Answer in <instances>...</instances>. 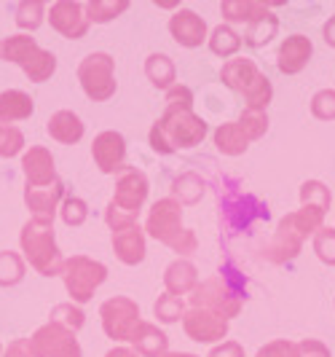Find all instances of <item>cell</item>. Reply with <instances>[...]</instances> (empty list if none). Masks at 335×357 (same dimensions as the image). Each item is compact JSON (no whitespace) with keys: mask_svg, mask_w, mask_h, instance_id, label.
Masks as SVG:
<instances>
[{"mask_svg":"<svg viewBox=\"0 0 335 357\" xmlns=\"http://www.w3.org/2000/svg\"><path fill=\"white\" fill-rule=\"evenodd\" d=\"M207 132V121L194 113V91L182 84H175L172 89H166L164 116L150 126V148L161 156H169L182 148L201 145Z\"/></svg>","mask_w":335,"mask_h":357,"instance_id":"1","label":"cell"},{"mask_svg":"<svg viewBox=\"0 0 335 357\" xmlns=\"http://www.w3.org/2000/svg\"><path fill=\"white\" fill-rule=\"evenodd\" d=\"M325 210L311 207V204H300L298 213L284 215L276 226V234L271 239V245L263 250V258H268L271 264H287L293 261L300 252L306 236H314V234L325 226Z\"/></svg>","mask_w":335,"mask_h":357,"instance_id":"2","label":"cell"},{"mask_svg":"<svg viewBox=\"0 0 335 357\" xmlns=\"http://www.w3.org/2000/svg\"><path fill=\"white\" fill-rule=\"evenodd\" d=\"M217 213L228 234H247L255 220H268V204L252 194H244L236 180L223 178L217 183Z\"/></svg>","mask_w":335,"mask_h":357,"instance_id":"3","label":"cell"},{"mask_svg":"<svg viewBox=\"0 0 335 357\" xmlns=\"http://www.w3.org/2000/svg\"><path fill=\"white\" fill-rule=\"evenodd\" d=\"M145 231L150 234L156 242L172 248L175 252H180L182 258L194 255L198 248V239L191 229H182V207L177 204L172 197L159 199L150 213H148V223H145Z\"/></svg>","mask_w":335,"mask_h":357,"instance_id":"4","label":"cell"},{"mask_svg":"<svg viewBox=\"0 0 335 357\" xmlns=\"http://www.w3.org/2000/svg\"><path fill=\"white\" fill-rule=\"evenodd\" d=\"M19 245H22V252H24V261L36 268L38 274H43V277H59L65 258H62L59 245H56V236H54V223L30 218L22 226Z\"/></svg>","mask_w":335,"mask_h":357,"instance_id":"5","label":"cell"},{"mask_svg":"<svg viewBox=\"0 0 335 357\" xmlns=\"http://www.w3.org/2000/svg\"><path fill=\"white\" fill-rule=\"evenodd\" d=\"M220 78L228 89L239 91L247 100L249 110H265L271 97H274V86L268 81V75L260 73V68L255 65V59L247 56H233L223 65Z\"/></svg>","mask_w":335,"mask_h":357,"instance_id":"6","label":"cell"},{"mask_svg":"<svg viewBox=\"0 0 335 357\" xmlns=\"http://www.w3.org/2000/svg\"><path fill=\"white\" fill-rule=\"evenodd\" d=\"M0 59L19 65L22 73L33 84L49 81L54 75V70H56V56L52 52H46V49H40L36 38H30L27 33L0 38Z\"/></svg>","mask_w":335,"mask_h":357,"instance_id":"7","label":"cell"},{"mask_svg":"<svg viewBox=\"0 0 335 357\" xmlns=\"http://www.w3.org/2000/svg\"><path fill=\"white\" fill-rule=\"evenodd\" d=\"M59 277L65 280L70 301L75 306H81L91 301L94 290L107 280V266L100 261H91L86 255H72V258H65Z\"/></svg>","mask_w":335,"mask_h":357,"instance_id":"8","label":"cell"},{"mask_svg":"<svg viewBox=\"0 0 335 357\" xmlns=\"http://www.w3.org/2000/svg\"><path fill=\"white\" fill-rule=\"evenodd\" d=\"M78 81H81V89L88 100L94 102H107L116 89H118V81H116V59L105 52H94L81 59L78 65Z\"/></svg>","mask_w":335,"mask_h":357,"instance_id":"9","label":"cell"},{"mask_svg":"<svg viewBox=\"0 0 335 357\" xmlns=\"http://www.w3.org/2000/svg\"><path fill=\"white\" fill-rule=\"evenodd\" d=\"M242 306H244V301L223 282L220 274L198 282L194 287V293H191V309H207V312H215L223 320L236 317L242 312Z\"/></svg>","mask_w":335,"mask_h":357,"instance_id":"10","label":"cell"},{"mask_svg":"<svg viewBox=\"0 0 335 357\" xmlns=\"http://www.w3.org/2000/svg\"><path fill=\"white\" fill-rule=\"evenodd\" d=\"M30 357H84L75 333L62 328L59 322H46L27 339Z\"/></svg>","mask_w":335,"mask_h":357,"instance_id":"11","label":"cell"},{"mask_svg":"<svg viewBox=\"0 0 335 357\" xmlns=\"http://www.w3.org/2000/svg\"><path fill=\"white\" fill-rule=\"evenodd\" d=\"M100 317H102V331L107 339L129 341L134 328L140 325V306L126 296H113L100 306Z\"/></svg>","mask_w":335,"mask_h":357,"instance_id":"12","label":"cell"},{"mask_svg":"<svg viewBox=\"0 0 335 357\" xmlns=\"http://www.w3.org/2000/svg\"><path fill=\"white\" fill-rule=\"evenodd\" d=\"M148 191H150V185H148L145 172H140L137 167H129V164H126L124 169L118 172L116 194L110 199V204L118 207L121 213L137 218L142 210V204H145V199H148Z\"/></svg>","mask_w":335,"mask_h":357,"instance_id":"13","label":"cell"},{"mask_svg":"<svg viewBox=\"0 0 335 357\" xmlns=\"http://www.w3.org/2000/svg\"><path fill=\"white\" fill-rule=\"evenodd\" d=\"M91 159L102 175H118L126 167V140L121 132L105 129L91 143Z\"/></svg>","mask_w":335,"mask_h":357,"instance_id":"14","label":"cell"},{"mask_svg":"<svg viewBox=\"0 0 335 357\" xmlns=\"http://www.w3.org/2000/svg\"><path fill=\"white\" fill-rule=\"evenodd\" d=\"M52 27L68 40H81L88 33V19L84 3H75V0H59L54 3L52 11L46 14Z\"/></svg>","mask_w":335,"mask_h":357,"instance_id":"15","label":"cell"},{"mask_svg":"<svg viewBox=\"0 0 335 357\" xmlns=\"http://www.w3.org/2000/svg\"><path fill=\"white\" fill-rule=\"evenodd\" d=\"M182 331L191 341L212 344V341H223L228 336V320L217 317L215 312H207V309H188L182 314Z\"/></svg>","mask_w":335,"mask_h":357,"instance_id":"16","label":"cell"},{"mask_svg":"<svg viewBox=\"0 0 335 357\" xmlns=\"http://www.w3.org/2000/svg\"><path fill=\"white\" fill-rule=\"evenodd\" d=\"M65 199V183L56 178L49 185H24V204L33 210V218L54 223L59 204Z\"/></svg>","mask_w":335,"mask_h":357,"instance_id":"17","label":"cell"},{"mask_svg":"<svg viewBox=\"0 0 335 357\" xmlns=\"http://www.w3.org/2000/svg\"><path fill=\"white\" fill-rule=\"evenodd\" d=\"M169 36L175 38L177 46L196 49V46H201L207 40V22L198 17L196 11L180 8L169 19Z\"/></svg>","mask_w":335,"mask_h":357,"instance_id":"18","label":"cell"},{"mask_svg":"<svg viewBox=\"0 0 335 357\" xmlns=\"http://www.w3.org/2000/svg\"><path fill=\"white\" fill-rule=\"evenodd\" d=\"M311 54H314L311 38L295 33V36H290L282 40L279 54H276V68H279V73H284V75H295V73H300L309 65Z\"/></svg>","mask_w":335,"mask_h":357,"instance_id":"19","label":"cell"},{"mask_svg":"<svg viewBox=\"0 0 335 357\" xmlns=\"http://www.w3.org/2000/svg\"><path fill=\"white\" fill-rule=\"evenodd\" d=\"M22 172L27 185H49L56 180V169H54V156L49 148L43 145H30V151L22 156Z\"/></svg>","mask_w":335,"mask_h":357,"instance_id":"20","label":"cell"},{"mask_svg":"<svg viewBox=\"0 0 335 357\" xmlns=\"http://www.w3.org/2000/svg\"><path fill=\"white\" fill-rule=\"evenodd\" d=\"M113 252L116 258L126 264V266H137L145 261V231L140 226H129V229H121V231H113Z\"/></svg>","mask_w":335,"mask_h":357,"instance_id":"21","label":"cell"},{"mask_svg":"<svg viewBox=\"0 0 335 357\" xmlns=\"http://www.w3.org/2000/svg\"><path fill=\"white\" fill-rule=\"evenodd\" d=\"M196 285H198V268L188 258H177L164 271V287H166L169 296L182 298V296L194 293Z\"/></svg>","mask_w":335,"mask_h":357,"instance_id":"22","label":"cell"},{"mask_svg":"<svg viewBox=\"0 0 335 357\" xmlns=\"http://www.w3.org/2000/svg\"><path fill=\"white\" fill-rule=\"evenodd\" d=\"M132 347H134V352L142 357H164L169 352V336L161 331L159 325H153V322H142L134 328V333H132Z\"/></svg>","mask_w":335,"mask_h":357,"instance_id":"23","label":"cell"},{"mask_svg":"<svg viewBox=\"0 0 335 357\" xmlns=\"http://www.w3.org/2000/svg\"><path fill=\"white\" fill-rule=\"evenodd\" d=\"M46 132L52 135V140H56V143L75 145L81 143L86 126H84L78 113H72V110H56L52 119H49V124H46Z\"/></svg>","mask_w":335,"mask_h":357,"instance_id":"24","label":"cell"},{"mask_svg":"<svg viewBox=\"0 0 335 357\" xmlns=\"http://www.w3.org/2000/svg\"><path fill=\"white\" fill-rule=\"evenodd\" d=\"M33 113H36V100L27 91H0V124L11 126L14 121H27Z\"/></svg>","mask_w":335,"mask_h":357,"instance_id":"25","label":"cell"},{"mask_svg":"<svg viewBox=\"0 0 335 357\" xmlns=\"http://www.w3.org/2000/svg\"><path fill=\"white\" fill-rule=\"evenodd\" d=\"M145 75L156 89H172L177 78L175 62L166 54H150L145 59Z\"/></svg>","mask_w":335,"mask_h":357,"instance_id":"26","label":"cell"},{"mask_svg":"<svg viewBox=\"0 0 335 357\" xmlns=\"http://www.w3.org/2000/svg\"><path fill=\"white\" fill-rule=\"evenodd\" d=\"M204 191H207V183L198 178L196 172H182V175H177L172 180V199L180 207L182 204H198L201 197H204Z\"/></svg>","mask_w":335,"mask_h":357,"instance_id":"27","label":"cell"},{"mask_svg":"<svg viewBox=\"0 0 335 357\" xmlns=\"http://www.w3.org/2000/svg\"><path fill=\"white\" fill-rule=\"evenodd\" d=\"M215 148L223 156H242V153H247L249 140L242 135L236 121H231V124H220L215 129Z\"/></svg>","mask_w":335,"mask_h":357,"instance_id":"28","label":"cell"},{"mask_svg":"<svg viewBox=\"0 0 335 357\" xmlns=\"http://www.w3.org/2000/svg\"><path fill=\"white\" fill-rule=\"evenodd\" d=\"M220 11L228 22H247V24H252V22H258L260 17L268 14V6L260 3V0H226L220 6Z\"/></svg>","mask_w":335,"mask_h":357,"instance_id":"29","label":"cell"},{"mask_svg":"<svg viewBox=\"0 0 335 357\" xmlns=\"http://www.w3.org/2000/svg\"><path fill=\"white\" fill-rule=\"evenodd\" d=\"M207 40H210L212 54H217L223 59H228V56H233V54L242 49V36L233 27H228V24H217Z\"/></svg>","mask_w":335,"mask_h":357,"instance_id":"30","label":"cell"},{"mask_svg":"<svg viewBox=\"0 0 335 357\" xmlns=\"http://www.w3.org/2000/svg\"><path fill=\"white\" fill-rule=\"evenodd\" d=\"M276 30H279V19L268 11V14L260 17L258 22L247 24V33H244V40H242V43H247L252 49H260V46H265L271 38L276 36Z\"/></svg>","mask_w":335,"mask_h":357,"instance_id":"31","label":"cell"},{"mask_svg":"<svg viewBox=\"0 0 335 357\" xmlns=\"http://www.w3.org/2000/svg\"><path fill=\"white\" fill-rule=\"evenodd\" d=\"M84 8H86L88 24L91 22L94 24H105V22H113L116 17H121L126 8H129V3L126 0H91Z\"/></svg>","mask_w":335,"mask_h":357,"instance_id":"32","label":"cell"},{"mask_svg":"<svg viewBox=\"0 0 335 357\" xmlns=\"http://www.w3.org/2000/svg\"><path fill=\"white\" fill-rule=\"evenodd\" d=\"M24 280V258L14 250H0V287H14Z\"/></svg>","mask_w":335,"mask_h":357,"instance_id":"33","label":"cell"},{"mask_svg":"<svg viewBox=\"0 0 335 357\" xmlns=\"http://www.w3.org/2000/svg\"><path fill=\"white\" fill-rule=\"evenodd\" d=\"M46 17V3L43 0H22L17 6V27L19 30H38Z\"/></svg>","mask_w":335,"mask_h":357,"instance_id":"34","label":"cell"},{"mask_svg":"<svg viewBox=\"0 0 335 357\" xmlns=\"http://www.w3.org/2000/svg\"><path fill=\"white\" fill-rule=\"evenodd\" d=\"M236 126L242 129V135L252 143V140H260L268 132V116H265V110H249V107H244V113L239 116Z\"/></svg>","mask_w":335,"mask_h":357,"instance_id":"35","label":"cell"},{"mask_svg":"<svg viewBox=\"0 0 335 357\" xmlns=\"http://www.w3.org/2000/svg\"><path fill=\"white\" fill-rule=\"evenodd\" d=\"M52 322H59L62 328H68L72 333H78L86 322V314L81 306H75L72 301H65V304H56L52 309Z\"/></svg>","mask_w":335,"mask_h":357,"instance_id":"36","label":"cell"},{"mask_svg":"<svg viewBox=\"0 0 335 357\" xmlns=\"http://www.w3.org/2000/svg\"><path fill=\"white\" fill-rule=\"evenodd\" d=\"M330 188L322 183V180H306L300 185V204H311V207H319V210H330Z\"/></svg>","mask_w":335,"mask_h":357,"instance_id":"37","label":"cell"},{"mask_svg":"<svg viewBox=\"0 0 335 357\" xmlns=\"http://www.w3.org/2000/svg\"><path fill=\"white\" fill-rule=\"evenodd\" d=\"M153 312H156L159 322L172 325V322L182 320V314H185V301H182V298H177V296L164 293V296H159V301H156V306H153Z\"/></svg>","mask_w":335,"mask_h":357,"instance_id":"38","label":"cell"},{"mask_svg":"<svg viewBox=\"0 0 335 357\" xmlns=\"http://www.w3.org/2000/svg\"><path fill=\"white\" fill-rule=\"evenodd\" d=\"M59 215L65 226H84L88 218V204L81 197H65L59 204Z\"/></svg>","mask_w":335,"mask_h":357,"instance_id":"39","label":"cell"},{"mask_svg":"<svg viewBox=\"0 0 335 357\" xmlns=\"http://www.w3.org/2000/svg\"><path fill=\"white\" fill-rule=\"evenodd\" d=\"M24 151V135L22 129L8 124H0V159H11Z\"/></svg>","mask_w":335,"mask_h":357,"instance_id":"40","label":"cell"},{"mask_svg":"<svg viewBox=\"0 0 335 357\" xmlns=\"http://www.w3.org/2000/svg\"><path fill=\"white\" fill-rule=\"evenodd\" d=\"M314 252H317V258L322 264L335 266V229L322 226V229L314 234Z\"/></svg>","mask_w":335,"mask_h":357,"instance_id":"41","label":"cell"},{"mask_svg":"<svg viewBox=\"0 0 335 357\" xmlns=\"http://www.w3.org/2000/svg\"><path fill=\"white\" fill-rule=\"evenodd\" d=\"M311 116L319 121H335V89H322L311 97Z\"/></svg>","mask_w":335,"mask_h":357,"instance_id":"42","label":"cell"},{"mask_svg":"<svg viewBox=\"0 0 335 357\" xmlns=\"http://www.w3.org/2000/svg\"><path fill=\"white\" fill-rule=\"evenodd\" d=\"M217 274L223 277V282H226V285H228L231 290H233V293L242 298V301L247 298V277H244L239 268L231 266V264H226V266H220V271H217Z\"/></svg>","mask_w":335,"mask_h":357,"instance_id":"43","label":"cell"},{"mask_svg":"<svg viewBox=\"0 0 335 357\" xmlns=\"http://www.w3.org/2000/svg\"><path fill=\"white\" fill-rule=\"evenodd\" d=\"M258 357H298V344L287 339L268 341L265 347L258 349Z\"/></svg>","mask_w":335,"mask_h":357,"instance_id":"44","label":"cell"},{"mask_svg":"<svg viewBox=\"0 0 335 357\" xmlns=\"http://www.w3.org/2000/svg\"><path fill=\"white\" fill-rule=\"evenodd\" d=\"M105 223L110 226V231H121V229H129V226H134V223H137V218H132V215L121 213L118 207H113V204L107 202Z\"/></svg>","mask_w":335,"mask_h":357,"instance_id":"45","label":"cell"},{"mask_svg":"<svg viewBox=\"0 0 335 357\" xmlns=\"http://www.w3.org/2000/svg\"><path fill=\"white\" fill-rule=\"evenodd\" d=\"M298 357H330V349L317 339H303L298 344Z\"/></svg>","mask_w":335,"mask_h":357,"instance_id":"46","label":"cell"},{"mask_svg":"<svg viewBox=\"0 0 335 357\" xmlns=\"http://www.w3.org/2000/svg\"><path fill=\"white\" fill-rule=\"evenodd\" d=\"M210 357H244V349H242V344H236V341H223L220 347L212 349Z\"/></svg>","mask_w":335,"mask_h":357,"instance_id":"47","label":"cell"},{"mask_svg":"<svg viewBox=\"0 0 335 357\" xmlns=\"http://www.w3.org/2000/svg\"><path fill=\"white\" fill-rule=\"evenodd\" d=\"M3 357H30V349H27V339H17L8 344V349L3 352Z\"/></svg>","mask_w":335,"mask_h":357,"instance_id":"48","label":"cell"},{"mask_svg":"<svg viewBox=\"0 0 335 357\" xmlns=\"http://www.w3.org/2000/svg\"><path fill=\"white\" fill-rule=\"evenodd\" d=\"M322 36H325V43L335 49V17H330L327 22H325V27H322Z\"/></svg>","mask_w":335,"mask_h":357,"instance_id":"49","label":"cell"},{"mask_svg":"<svg viewBox=\"0 0 335 357\" xmlns=\"http://www.w3.org/2000/svg\"><path fill=\"white\" fill-rule=\"evenodd\" d=\"M105 357H140L134 349H129V347H113Z\"/></svg>","mask_w":335,"mask_h":357,"instance_id":"50","label":"cell"},{"mask_svg":"<svg viewBox=\"0 0 335 357\" xmlns=\"http://www.w3.org/2000/svg\"><path fill=\"white\" fill-rule=\"evenodd\" d=\"M164 357H198V355H191V352H166Z\"/></svg>","mask_w":335,"mask_h":357,"instance_id":"51","label":"cell"},{"mask_svg":"<svg viewBox=\"0 0 335 357\" xmlns=\"http://www.w3.org/2000/svg\"><path fill=\"white\" fill-rule=\"evenodd\" d=\"M0 355H3V347H0Z\"/></svg>","mask_w":335,"mask_h":357,"instance_id":"52","label":"cell"}]
</instances>
